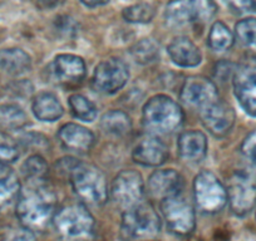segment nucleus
Here are the masks:
<instances>
[{"label": "nucleus", "instance_id": "obj_1", "mask_svg": "<svg viewBox=\"0 0 256 241\" xmlns=\"http://www.w3.org/2000/svg\"><path fill=\"white\" fill-rule=\"evenodd\" d=\"M53 188L43 180H28L20 188L16 202V216L23 226L30 230H42L56 212L58 202Z\"/></svg>", "mask_w": 256, "mask_h": 241}, {"label": "nucleus", "instance_id": "obj_2", "mask_svg": "<svg viewBox=\"0 0 256 241\" xmlns=\"http://www.w3.org/2000/svg\"><path fill=\"white\" fill-rule=\"evenodd\" d=\"M184 120L181 106L166 94L150 98L142 110V122L150 134H167L177 131Z\"/></svg>", "mask_w": 256, "mask_h": 241}, {"label": "nucleus", "instance_id": "obj_3", "mask_svg": "<svg viewBox=\"0 0 256 241\" xmlns=\"http://www.w3.org/2000/svg\"><path fill=\"white\" fill-rule=\"evenodd\" d=\"M70 178L73 191L86 206L100 208L107 202V180L97 166L78 162L70 171Z\"/></svg>", "mask_w": 256, "mask_h": 241}, {"label": "nucleus", "instance_id": "obj_4", "mask_svg": "<svg viewBox=\"0 0 256 241\" xmlns=\"http://www.w3.org/2000/svg\"><path fill=\"white\" fill-rule=\"evenodd\" d=\"M53 224L64 241H90L94 235V218L84 204L62 208L54 215Z\"/></svg>", "mask_w": 256, "mask_h": 241}, {"label": "nucleus", "instance_id": "obj_5", "mask_svg": "<svg viewBox=\"0 0 256 241\" xmlns=\"http://www.w3.org/2000/svg\"><path fill=\"white\" fill-rule=\"evenodd\" d=\"M161 225V218L157 211L144 200L122 212L120 226L126 238L130 240H154L158 236Z\"/></svg>", "mask_w": 256, "mask_h": 241}, {"label": "nucleus", "instance_id": "obj_6", "mask_svg": "<svg viewBox=\"0 0 256 241\" xmlns=\"http://www.w3.org/2000/svg\"><path fill=\"white\" fill-rule=\"evenodd\" d=\"M214 0H171L164 9V20L171 28L200 26L215 16Z\"/></svg>", "mask_w": 256, "mask_h": 241}, {"label": "nucleus", "instance_id": "obj_7", "mask_svg": "<svg viewBox=\"0 0 256 241\" xmlns=\"http://www.w3.org/2000/svg\"><path fill=\"white\" fill-rule=\"evenodd\" d=\"M226 191L231 211L238 218L248 215L256 206V174L248 170L232 172Z\"/></svg>", "mask_w": 256, "mask_h": 241}, {"label": "nucleus", "instance_id": "obj_8", "mask_svg": "<svg viewBox=\"0 0 256 241\" xmlns=\"http://www.w3.org/2000/svg\"><path fill=\"white\" fill-rule=\"evenodd\" d=\"M196 208L204 214H218L228 204V191L211 171H201L194 180Z\"/></svg>", "mask_w": 256, "mask_h": 241}, {"label": "nucleus", "instance_id": "obj_9", "mask_svg": "<svg viewBox=\"0 0 256 241\" xmlns=\"http://www.w3.org/2000/svg\"><path fill=\"white\" fill-rule=\"evenodd\" d=\"M160 208L167 228L177 236H187L196 228L195 208L184 196H171L160 201Z\"/></svg>", "mask_w": 256, "mask_h": 241}, {"label": "nucleus", "instance_id": "obj_10", "mask_svg": "<svg viewBox=\"0 0 256 241\" xmlns=\"http://www.w3.org/2000/svg\"><path fill=\"white\" fill-rule=\"evenodd\" d=\"M110 198L120 208L127 210L144 200V181L134 170H123L113 178Z\"/></svg>", "mask_w": 256, "mask_h": 241}, {"label": "nucleus", "instance_id": "obj_11", "mask_svg": "<svg viewBox=\"0 0 256 241\" xmlns=\"http://www.w3.org/2000/svg\"><path fill=\"white\" fill-rule=\"evenodd\" d=\"M234 94L251 117H256V56L236 67L232 76Z\"/></svg>", "mask_w": 256, "mask_h": 241}, {"label": "nucleus", "instance_id": "obj_12", "mask_svg": "<svg viewBox=\"0 0 256 241\" xmlns=\"http://www.w3.org/2000/svg\"><path fill=\"white\" fill-rule=\"evenodd\" d=\"M130 78L127 64L118 58H108L96 67L92 84L103 94H114L122 90Z\"/></svg>", "mask_w": 256, "mask_h": 241}, {"label": "nucleus", "instance_id": "obj_13", "mask_svg": "<svg viewBox=\"0 0 256 241\" xmlns=\"http://www.w3.org/2000/svg\"><path fill=\"white\" fill-rule=\"evenodd\" d=\"M48 77L54 84L76 87L86 77V63L74 54H59L48 66Z\"/></svg>", "mask_w": 256, "mask_h": 241}, {"label": "nucleus", "instance_id": "obj_14", "mask_svg": "<svg viewBox=\"0 0 256 241\" xmlns=\"http://www.w3.org/2000/svg\"><path fill=\"white\" fill-rule=\"evenodd\" d=\"M218 100V90L215 83L202 76L186 78L180 90V100L187 107L202 108Z\"/></svg>", "mask_w": 256, "mask_h": 241}, {"label": "nucleus", "instance_id": "obj_15", "mask_svg": "<svg viewBox=\"0 0 256 241\" xmlns=\"http://www.w3.org/2000/svg\"><path fill=\"white\" fill-rule=\"evenodd\" d=\"M200 116L205 128L216 138L228 136L236 120L234 108L220 98L208 107L202 108L200 110Z\"/></svg>", "mask_w": 256, "mask_h": 241}, {"label": "nucleus", "instance_id": "obj_16", "mask_svg": "<svg viewBox=\"0 0 256 241\" xmlns=\"http://www.w3.org/2000/svg\"><path fill=\"white\" fill-rule=\"evenodd\" d=\"M168 147L156 134L144 136L132 151V158L136 164L146 167H157L168 158Z\"/></svg>", "mask_w": 256, "mask_h": 241}, {"label": "nucleus", "instance_id": "obj_17", "mask_svg": "<svg viewBox=\"0 0 256 241\" xmlns=\"http://www.w3.org/2000/svg\"><path fill=\"white\" fill-rule=\"evenodd\" d=\"M184 188V178L172 168L154 171L148 178V192L156 200L180 195Z\"/></svg>", "mask_w": 256, "mask_h": 241}, {"label": "nucleus", "instance_id": "obj_18", "mask_svg": "<svg viewBox=\"0 0 256 241\" xmlns=\"http://www.w3.org/2000/svg\"><path fill=\"white\" fill-rule=\"evenodd\" d=\"M58 138L66 150L87 154L94 146L96 136L87 127L78 124H66L59 128Z\"/></svg>", "mask_w": 256, "mask_h": 241}, {"label": "nucleus", "instance_id": "obj_19", "mask_svg": "<svg viewBox=\"0 0 256 241\" xmlns=\"http://www.w3.org/2000/svg\"><path fill=\"white\" fill-rule=\"evenodd\" d=\"M208 138L198 130L182 132L177 141V152L184 162L200 164L208 154Z\"/></svg>", "mask_w": 256, "mask_h": 241}, {"label": "nucleus", "instance_id": "obj_20", "mask_svg": "<svg viewBox=\"0 0 256 241\" xmlns=\"http://www.w3.org/2000/svg\"><path fill=\"white\" fill-rule=\"evenodd\" d=\"M167 53L174 64L184 68L198 67L202 59L198 46L186 36L174 38L167 46Z\"/></svg>", "mask_w": 256, "mask_h": 241}, {"label": "nucleus", "instance_id": "obj_21", "mask_svg": "<svg viewBox=\"0 0 256 241\" xmlns=\"http://www.w3.org/2000/svg\"><path fill=\"white\" fill-rule=\"evenodd\" d=\"M32 110L42 122H56L64 113L59 98L50 92L38 93L32 103Z\"/></svg>", "mask_w": 256, "mask_h": 241}, {"label": "nucleus", "instance_id": "obj_22", "mask_svg": "<svg viewBox=\"0 0 256 241\" xmlns=\"http://www.w3.org/2000/svg\"><path fill=\"white\" fill-rule=\"evenodd\" d=\"M32 68V58L20 48H6L0 50V70L9 76H22Z\"/></svg>", "mask_w": 256, "mask_h": 241}, {"label": "nucleus", "instance_id": "obj_23", "mask_svg": "<svg viewBox=\"0 0 256 241\" xmlns=\"http://www.w3.org/2000/svg\"><path fill=\"white\" fill-rule=\"evenodd\" d=\"M100 128L108 136L126 137L132 131L131 117L120 110H108L100 118Z\"/></svg>", "mask_w": 256, "mask_h": 241}, {"label": "nucleus", "instance_id": "obj_24", "mask_svg": "<svg viewBox=\"0 0 256 241\" xmlns=\"http://www.w3.org/2000/svg\"><path fill=\"white\" fill-rule=\"evenodd\" d=\"M20 181L18 174L9 164H0V208L10 204L20 192Z\"/></svg>", "mask_w": 256, "mask_h": 241}, {"label": "nucleus", "instance_id": "obj_25", "mask_svg": "<svg viewBox=\"0 0 256 241\" xmlns=\"http://www.w3.org/2000/svg\"><path fill=\"white\" fill-rule=\"evenodd\" d=\"M235 36L222 22H215L211 26L208 36V46L214 52H226L234 46Z\"/></svg>", "mask_w": 256, "mask_h": 241}, {"label": "nucleus", "instance_id": "obj_26", "mask_svg": "<svg viewBox=\"0 0 256 241\" xmlns=\"http://www.w3.org/2000/svg\"><path fill=\"white\" fill-rule=\"evenodd\" d=\"M28 124V117L18 104H0V127L9 131L23 128Z\"/></svg>", "mask_w": 256, "mask_h": 241}, {"label": "nucleus", "instance_id": "obj_27", "mask_svg": "<svg viewBox=\"0 0 256 241\" xmlns=\"http://www.w3.org/2000/svg\"><path fill=\"white\" fill-rule=\"evenodd\" d=\"M134 62L140 64H151L154 63L160 56V44L154 39L144 38L134 43L130 49Z\"/></svg>", "mask_w": 256, "mask_h": 241}, {"label": "nucleus", "instance_id": "obj_28", "mask_svg": "<svg viewBox=\"0 0 256 241\" xmlns=\"http://www.w3.org/2000/svg\"><path fill=\"white\" fill-rule=\"evenodd\" d=\"M235 38L251 56H256V18H246L235 26Z\"/></svg>", "mask_w": 256, "mask_h": 241}, {"label": "nucleus", "instance_id": "obj_29", "mask_svg": "<svg viewBox=\"0 0 256 241\" xmlns=\"http://www.w3.org/2000/svg\"><path fill=\"white\" fill-rule=\"evenodd\" d=\"M70 108L76 118L84 122H93L97 118V107L92 100H88L83 94H72L68 100Z\"/></svg>", "mask_w": 256, "mask_h": 241}, {"label": "nucleus", "instance_id": "obj_30", "mask_svg": "<svg viewBox=\"0 0 256 241\" xmlns=\"http://www.w3.org/2000/svg\"><path fill=\"white\" fill-rule=\"evenodd\" d=\"M156 16V8L150 3H138L123 9L122 16L126 22L134 24H147Z\"/></svg>", "mask_w": 256, "mask_h": 241}, {"label": "nucleus", "instance_id": "obj_31", "mask_svg": "<svg viewBox=\"0 0 256 241\" xmlns=\"http://www.w3.org/2000/svg\"><path fill=\"white\" fill-rule=\"evenodd\" d=\"M22 174L26 180H43L48 174V164L40 154L28 157L22 164Z\"/></svg>", "mask_w": 256, "mask_h": 241}, {"label": "nucleus", "instance_id": "obj_32", "mask_svg": "<svg viewBox=\"0 0 256 241\" xmlns=\"http://www.w3.org/2000/svg\"><path fill=\"white\" fill-rule=\"evenodd\" d=\"M18 158V144L8 134L0 132V164H10Z\"/></svg>", "mask_w": 256, "mask_h": 241}, {"label": "nucleus", "instance_id": "obj_33", "mask_svg": "<svg viewBox=\"0 0 256 241\" xmlns=\"http://www.w3.org/2000/svg\"><path fill=\"white\" fill-rule=\"evenodd\" d=\"M0 241H36L34 231L26 226H6L0 230Z\"/></svg>", "mask_w": 256, "mask_h": 241}, {"label": "nucleus", "instance_id": "obj_34", "mask_svg": "<svg viewBox=\"0 0 256 241\" xmlns=\"http://www.w3.org/2000/svg\"><path fill=\"white\" fill-rule=\"evenodd\" d=\"M241 154L246 161L256 168V130L251 131L241 144Z\"/></svg>", "mask_w": 256, "mask_h": 241}, {"label": "nucleus", "instance_id": "obj_35", "mask_svg": "<svg viewBox=\"0 0 256 241\" xmlns=\"http://www.w3.org/2000/svg\"><path fill=\"white\" fill-rule=\"evenodd\" d=\"M228 9L238 14L255 13L256 0H222Z\"/></svg>", "mask_w": 256, "mask_h": 241}, {"label": "nucleus", "instance_id": "obj_36", "mask_svg": "<svg viewBox=\"0 0 256 241\" xmlns=\"http://www.w3.org/2000/svg\"><path fill=\"white\" fill-rule=\"evenodd\" d=\"M56 28L59 32H63L66 34L76 33L77 28H76V23L73 22V19L68 18V16H60L59 19H56Z\"/></svg>", "mask_w": 256, "mask_h": 241}, {"label": "nucleus", "instance_id": "obj_37", "mask_svg": "<svg viewBox=\"0 0 256 241\" xmlns=\"http://www.w3.org/2000/svg\"><path fill=\"white\" fill-rule=\"evenodd\" d=\"M236 68L232 67L231 63L228 62H221L218 63V70H216V77L224 80V74H225V80L230 76H234V72H235Z\"/></svg>", "mask_w": 256, "mask_h": 241}, {"label": "nucleus", "instance_id": "obj_38", "mask_svg": "<svg viewBox=\"0 0 256 241\" xmlns=\"http://www.w3.org/2000/svg\"><path fill=\"white\" fill-rule=\"evenodd\" d=\"M66 0H36V6L43 10H50L60 6Z\"/></svg>", "mask_w": 256, "mask_h": 241}, {"label": "nucleus", "instance_id": "obj_39", "mask_svg": "<svg viewBox=\"0 0 256 241\" xmlns=\"http://www.w3.org/2000/svg\"><path fill=\"white\" fill-rule=\"evenodd\" d=\"M80 3L84 4L86 6H90V8H96V6H100L107 4L110 0H80Z\"/></svg>", "mask_w": 256, "mask_h": 241}]
</instances>
